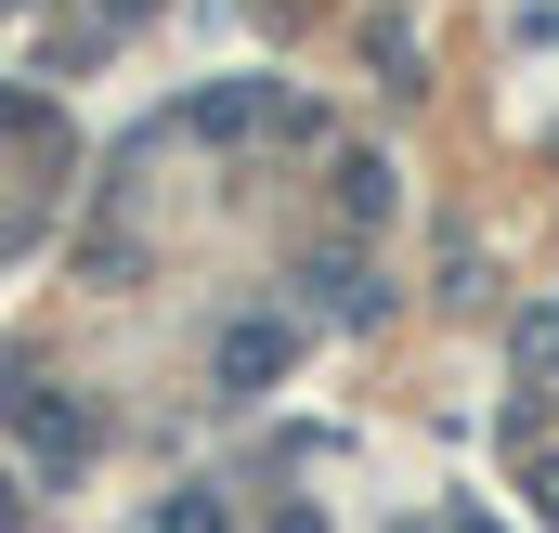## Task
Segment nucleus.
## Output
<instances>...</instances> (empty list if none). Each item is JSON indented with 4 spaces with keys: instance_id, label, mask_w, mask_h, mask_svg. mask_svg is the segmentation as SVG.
<instances>
[{
    "instance_id": "nucleus-1",
    "label": "nucleus",
    "mask_w": 559,
    "mask_h": 533,
    "mask_svg": "<svg viewBox=\"0 0 559 533\" xmlns=\"http://www.w3.org/2000/svg\"><path fill=\"white\" fill-rule=\"evenodd\" d=\"M274 365H286V325H235V339H222V378H235V391H261Z\"/></svg>"
},
{
    "instance_id": "nucleus-2",
    "label": "nucleus",
    "mask_w": 559,
    "mask_h": 533,
    "mask_svg": "<svg viewBox=\"0 0 559 533\" xmlns=\"http://www.w3.org/2000/svg\"><path fill=\"white\" fill-rule=\"evenodd\" d=\"M169 533H222V495H182V508H169Z\"/></svg>"
}]
</instances>
